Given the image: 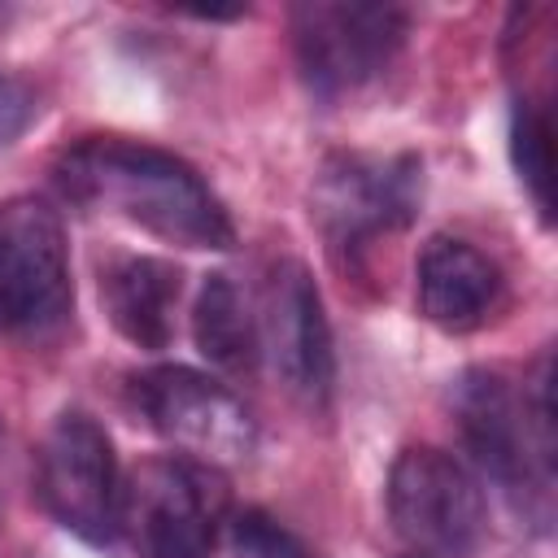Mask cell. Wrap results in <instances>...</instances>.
<instances>
[{
    "mask_svg": "<svg viewBox=\"0 0 558 558\" xmlns=\"http://www.w3.org/2000/svg\"><path fill=\"white\" fill-rule=\"evenodd\" d=\"M288 22L296 70L318 100H340L375 83L410 35V9L401 4L310 0L296 4Z\"/></svg>",
    "mask_w": 558,
    "mask_h": 558,
    "instance_id": "obj_5",
    "label": "cell"
},
{
    "mask_svg": "<svg viewBox=\"0 0 558 558\" xmlns=\"http://www.w3.org/2000/svg\"><path fill=\"white\" fill-rule=\"evenodd\" d=\"M35 497L70 536L96 549L118 541V453L87 410H61L44 432L35 453Z\"/></svg>",
    "mask_w": 558,
    "mask_h": 558,
    "instance_id": "obj_6",
    "label": "cell"
},
{
    "mask_svg": "<svg viewBox=\"0 0 558 558\" xmlns=\"http://www.w3.org/2000/svg\"><path fill=\"white\" fill-rule=\"evenodd\" d=\"M140 418L209 466L244 462L257 449L253 410L214 375L192 366H153L131 384Z\"/></svg>",
    "mask_w": 558,
    "mask_h": 558,
    "instance_id": "obj_9",
    "label": "cell"
},
{
    "mask_svg": "<svg viewBox=\"0 0 558 558\" xmlns=\"http://www.w3.org/2000/svg\"><path fill=\"white\" fill-rule=\"evenodd\" d=\"M405 558H423V554H405Z\"/></svg>",
    "mask_w": 558,
    "mask_h": 558,
    "instance_id": "obj_18",
    "label": "cell"
},
{
    "mask_svg": "<svg viewBox=\"0 0 558 558\" xmlns=\"http://www.w3.org/2000/svg\"><path fill=\"white\" fill-rule=\"evenodd\" d=\"M0 17H4V9H0Z\"/></svg>",
    "mask_w": 558,
    "mask_h": 558,
    "instance_id": "obj_19",
    "label": "cell"
},
{
    "mask_svg": "<svg viewBox=\"0 0 558 558\" xmlns=\"http://www.w3.org/2000/svg\"><path fill=\"white\" fill-rule=\"evenodd\" d=\"M388 519L423 558H466L480 549L488 506L480 480L436 445H410L388 471Z\"/></svg>",
    "mask_w": 558,
    "mask_h": 558,
    "instance_id": "obj_7",
    "label": "cell"
},
{
    "mask_svg": "<svg viewBox=\"0 0 558 558\" xmlns=\"http://www.w3.org/2000/svg\"><path fill=\"white\" fill-rule=\"evenodd\" d=\"M0 449H4V423H0ZM0 510H4V488H0Z\"/></svg>",
    "mask_w": 558,
    "mask_h": 558,
    "instance_id": "obj_17",
    "label": "cell"
},
{
    "mask_svg": "<svg viewBox=\"0 0 558 558\" xmlns=\"http://www.w3.org/2000/svg\"><path fill=\"white\" fill-rule=\"evenodd\" d=\"M423 205V161L414 153H336L310 187V218L336 253H362L379 235L405 231Z\"/></svg>",
    "mask_w": 558,
    "mask_h": 558,
    "instance_id": "obj_4",
    "label": "cell"
},
{
    "mask_svg": "<svg viewBox=\"0 0 558 558\" xmlns=\"http://www.w3.org/2000/svg\"><path fill=\"white\" fill-rule=\"evenodd\" d=\"M227 506L231 493L218 466L187 453H161L126 475L118 532L131 536L140 558H209L227 527Z\"/></svg>",
    "mask_w": 558,
    "mask_h": 558,
    "instance_id": "obj_3",
    "label": "cell"
},
{
    "mask_svg": "<svg viewBox=\"0 0 558 558\" xmlns=\"http://www.w3.org/2000/svg\"><path fill=\"white\" fill-rule=\"evenodd\" d=\"M65 201L109 209L166 244L231 248L235 222L192 161L126 135H87L52 161Z\"/></svg>",
    "mask_w": 558,
    "mask_h": 558,
    "instance_id": "obj_1",
    "label": "cell"
},
{
    "mask_svg": "<svg viewBox=\"0 0 558 558\" xmlns=\"http://www.w3.org/2000/svg\"><path fill=\"white\" fill-rule=\"evenodd\" d=\"M231 558H314L310 545L266 510H240L227 519Z\"/></svg>",
    "mask_w": 558,
    "mask_h": 558,
    "instance_id": "obj_15",
    "label": "cell"
},
{
    "mask_svg": "<svg viewBox=\"0 0 558 558\" xmlns=\"http://www.w3.org/2000/svg\"><path fill=\"white\" fill-rule=\"evenodd\" d=\"M510 161L536 214L549 222L554 218V122L545 100L532 92H519L510 105Z\"/></svg>",
    "mask_w": 558,
    "mask_h": 558,
    "instance_id": "obj_14",
    "label": "cell"
},
{
    "mask_svg": "<svg viewBox=\"0 0 558 558\" xmlns=\"http://www.w3.org/2000/svg\"><path fill=\"white\" fill-rule=\"evenodd\" d=\"M414 292H418V314L432 327L449 336H466L493 318V310L501 305L506 279H501V266L471 240L432 235L414 266Z\"/></svg>",
    "mask_w": 558,
    "mask_h": 558,
    "instance_id": "obj_11",
    "label": "cell"
},
{
    "mask_svg": "<svg viewBox=\"0 0 558 558\" xmlns=\"http://www.w3.org/2000/svg\"><path fill=\"white\" fill-rule=\"evenodd\" d=\"M70 244L39 196L0 201V336H39L70 314Z\"/></svg>",
    "mask_w": 558,
    "mask_h": 558,
    "instance_id": "obj_8",
    "label": "cell"
},
{
    "mask_svg": "<svg viewBox=\"0 0 558 558\" xmlns=\"http://www.w3.org/2000/svg\"><path fill=\"white\" fill-rule=\"evenodd\" d=\"M257 344L270 357L275 379L310 410H323L336 388V344L331 323L323 310V292L305 262L283 257L270 266L262 314H257Z\"/></svg>",
    "mask_w": 558,
    "mask_h": 558,
    "instance_id": "obj_10",
    "label": "cell"
},
{
    "mask_svg": "<svg viewBox=\"0 0 558 558\" xmlns=\"http://www.w3.org/2000/svg\"><path fill=\"white\" fill-rule=\"evenodd\" d=\"M453 427L471 462L514 501L536 527L549 523L554 484V405H549V357L536 362L532 392H514L501 371L466 366L449 384Z\"/></svg>",
    "mask_w": 558,
    "mask_h": 558,
    "instance_id": "obj_2",
    "label": "cell"
},
{
    "mask_svg": "<svg viewBox=\"0 0 558 558\" xmlns=\"http://www.w3.org/2000/svg\"><path fill=\"white\" fill-rule=\"evenodd\" d=\"M35 113H39L35 87L22 83L17 74H4L0 70V148L17 144L26 135V126L35 122Z\"/></svg>",
    "mask_w": 558,
    "mask_h": 558,
    "instance_id": "obj_16",
    "label": "cell"
},
{
    "mask_svg": "<svg viewBox=\"0 0 558 558\" xmlns=\"http://www.w3.org/2000/svg\"><path fill=\"white\" fill-rule=\"evenodd\" d=\"M192 340H196L201 357L209 366H218L222 375L244 379L257 371V357H262L257 318L231 275H222V270L205 275L196 305H192Z\"/></svg>",
    "mask_w": 558,
    "mask_h": 558,
    "instance_id": "obj_13",
    "label": "cell"
},
{
    "mask_svg": "<svg viewBox=\"0 0 558 558\" xmlns=\"http://www.w3.org/2000/svg\"><path fill=\"white\" fill-rule=\"evenodd\" d=\"M183 292V275L166 257H113L100 266V305L122 340L135 349H166L174 336V305Z\"/></svg>",
    "mask_w": 558,
    "mask_h": 558,
    "instance_id": "obj_12",
    "label": "cell"
}]
</instances>
